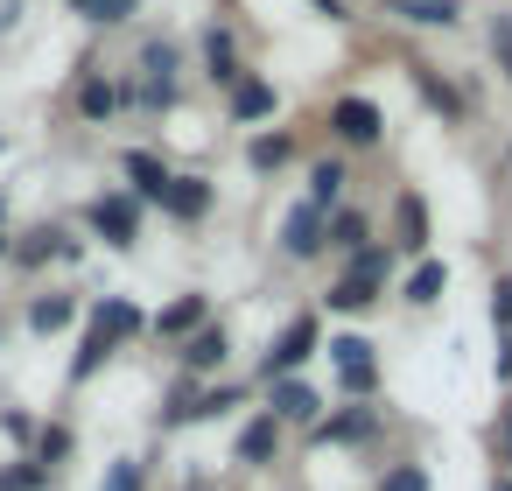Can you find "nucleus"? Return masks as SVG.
Instances as JSON below:
<instances>
[{"label": "nucleus", "mask_w": 512, "mask_h": 491, "mask_svg": "<svg viewBox=\"0 0 512 491\" xmlns=\"http://www.w3.org/2000/svg\"><path fill=\"white\" fill-rule=\"evenodd\" d=\"M85 113H92V120H106V113H113V85H99V78H92V85H85Z\"/></svg>", "instance_id": "obj_26"}, {"label": "nucleus", "mask_w": 512, "mask_h": 491, "mask_svg": "<svg viewBox=\"0 0 512 491\" xmlns=\"http://www.w3.org/2000/svg\"><path fill=\"white\" fill-rule=\"evenodd\" d=\"M36 484H43V463H22V470L0 477V491H36Z\"/></svg>", "instance_id": "obj_25"}, {"label": "nucleus", "mask_w": 512, "mask_h": 491, "mask_svg": "<svg viewBox=\"0 0 512 491\" xmlns=\"http://www.w3.org/2000/svg\"><path fill=\"white\" fill-rule=\"evenodd\" d=\"M309 351H316V323H309V316H295V323L281 330V344L267 351V379H281V372H295V365H302Z\"/></svg>", "instance_id": "obj_2"}, {"label": "nucleus", "mask_w": 512, "mask_h": 491, "mask_svg": "<svg viewBox=\"0 0 512 491\" xmlns=\"http://www.w3.org/2000/svg\"><path fill=\"white\" fill-rule=\"evenodd\" d=\"M127 176H134V190H141V197H155V204H162V190H169V169H162L155 155H127Z\"/></svg>", "instance_id": "obj_12"}, {"label": "nucleus", "mask_w": 512, "mask_h": 491, "mask_svg": "<svg viewBox=\"0 0 512 491\" xmlns=\"http://www.w3.org/2000/svg\"><path fill=\"white\" fill-rule=\"evenodd\" d=\"M267 113H274V85L239 78V85H232V120H267Z\"/></svg>", "instance_id": "obj_9"}, {"label": "nucleus", "mask_w": 512, "mask_h": 491, "mask_svg": "<svg viewBox=\"0 0 512 491\" xmlns=\"http://www.w3.org/2000/svg\"><path fill=\"white\" fill-rule=\"evenodd\" d=\"M197 323H204V295H183L176 309H162V316H155V330H162V337H190Z\"/></svg>", "instance_id": "obj_11"}, {"label": "nucleus", "mask_w": 512, "mask_h": 491, "mask_svg": "<svg viewBox=\"0 0 512 491\" xmlns=\"http://www.w3.org/2000/svg\"><path fill=\"white\" fill-rule=\"evenodd\" d=\"M330 134H337L344 148H379L386 120H379V106H372V99H337V113H330Z\"/></svg>", "instance_id": "obj_1"}, {"label": "nucleus", "mask_w": 512, "mask_h": 491, "mask_svg": "<svg viewBox=\"0 0 512 491\" xmlns=\"http://www.w3.org/2000/svg\"><path fill=\"white\" fill-rule=\"evenodd\" d=\"M393 218H400V246H407V253H421V246H428V211H421V197H400V211H393Z\"/></svg>", "instance_id": "obj_13"}, {"label": "nucleus", "mask_w": 512, "mask_h": 491, "mask_svg": "<svg viewBox=\"0 0 512 491\" xmlns=\"http://www.w3.org/2000/svg\"><path fill=\"white\" fill-rule=\"evenodd\" d=\"M183 365H197V372L225 365V330H197V337L183 344Z\"/></svg>", "instance_id": "obj_14"}, {"label": "nucleus", "mask_w": 512, "mask_h": 491, "mask_svg": "<svg viewBox=\"0 0 512 491\" xmlns=\"http://www.w3.org/2000/svg\"><path fill=\"white\" fill-rule=\"evenodd\" d=\"M393 22H414V29H456V0H386Z\"/></svg>", "instance_id": "obj_4"}, {"label": "nucleus", "mask_w": 512, "mask_h": 491, "mask_svg": "<svg viewBox=\"0 0 512 491\" xmlns=\"http://www.w3.org/2000/svg\"><path fill=\"white\" fill-rule=\"evenodd\" d=\"M491 491H512V477H498V484H491Z\"/></svg>", "instance_id": "obj_33"}, {"label": "nucleus", "mask_w": 512, "mask_h": 491, "mask_svg": "<svg viewBox=\"0 0 512 491\" xmlns=\"http://www.w3.org/2000/svg\"><path fill=\"white\" fill-rule=\"evenodd\" d=\"M491 323H498V337H512V274H498V288H491Z\"/></svg>", "instance_id": "obj_22"}, {"label": "nucleus", "mask_w": 512, "mask_h": 491, "mask_svg": "<svg viewBox=\"0 0 512 491\" xmlns=\"http://www.w3.org/2000/svg\"><path fill=\"white\" fill-rule=\"evenodd\" d=\"M316 407H323V400H316L309 386H295V379L274 386V421H316Z\"/></svg>", "instance_id": "obj_10"}, {"label": "nucleus", "mask_w": 512, "mask_h": 491, "mask_svg": "<svg viewBox=\"0 0 512 491\" xmlns=\"http://www.w3.org/2000/svg\"><path fill=\"white\" fill-rule=\"evenodd\" d=\"M78 8H85L92 22H127V15H134V0H78Z\"/></svg>", "instance_id": "obj_24"}, {"label": "nucleus", "mask_w": 512, "mask_h": 491, "mask_svg": "<svg viewBox=\"0 0 512 491\" xmlns=\"http://www.w3.org/2000/svg\"><path fill=\"white\" fill-rule=\"evenodd\" d=\"M330 232H337V246H351V253H365V246H372V232H365V218H351V211H344V218H337Z\"/></svg>", "instance_id": "obj_23"}, {"label": "nucleus", "mask_w": 512, "mask_h": 491, "mask_svg": "<svg viewBox=\"0 0 512 491\" xmlns=\"http://www.w3.org/2000/svg\"><path fill=\"white\" fill-rule=\"evenodd\" d=\"M106 491H141V470H134V463H120V470L106 477Z\"/></svg>", "instance_id": "obj_29"}, {"label": "nucleus", "mask_w": 512, "mask_h": 491, "mask_svg": "<svg viewBox=\"0 0 512 491\" xmlns=\"http://www.w3.org/2000/svg\"><path fill=\"white\" fill-rule=\"evenodd\" d=\"M92 330H106V337H134V330H141V309H134V302H106V309L92 316Z\"/></svg>", "instance_id": "obj_16"}, {"label": "nucleus", "mask_w": 512, "mask_h": 491, "mask_svg": "<svg viewBox=\"0 0 512 491\" xmlns=\"http://www.w3.org/2000/svg\"><path fill=\"white\" fill-rule=\"evenodd\" d=\"M491 50H498V64H505V78H512V22L491 29Z\"/></svg>", "instance_id": "obj_28"}, {"label": "nucleus", "mask_w": 512, "mask_h": 491, "mask_svg": "<svg viewBox=\"0 0 512 491\" xmlns=\"http://www.w3.org/2000/svg\"><path fill=\"white\" fill-rule=\"evenodd\" d=\"M498 456H505V463H512V407H505V414H498Z\"/></svg>", "instance_id": "obj_30"}, {"label": "nucleus", "mask_w": 512, "mask_h": 491, "mask_svg": "<svg viewBox=\"0 0 512 491\" xmlns=\"http://www.w3.org/2000/svg\"><path fill=\"white\" fill-rule=\"evenodd\" d=\"M386 491H428V470H393Z\"/></svg>", "instance_id": "obj_27"}, {"label": "nucleus", "mask_w": 512, "mask_h": 491, "mask_svg": "<svg viewBox=\"0 0 512 491\" xmlns=\"http://www.w3.org/2000/svg\"><path fill=\"white\" fill-rule=\"evenodd\" d=\"M316 8H323V15H344V0H316Z\"/></svg>", "instance_id": "obj_32"}, {"label": "nucleus", "mask_w": 512, "mask_h": 491, "mask_svg": "<svg viewBox=\"0 0 512 491\" xmlns=\"http://www.w3.org/2000/svg\"><path fill=\"white\" fill-rule=\"evenodd\" d=\"M442 281H449V274H442L435 260H421V267L407 274V302H442Z\"/></svg>", "instance_id": "obj_17"}, {"label": "nucleus", "mask_w": 512, "mask_h": 491, "mask_svg": "<svg viewBox=\"0 0 512 491\" xmlns=\"http://www.w3.org/2000/svg\"><path fill=\"white\" fill-rule=\"evenodd\" d=\"M162 204H169L176 218H204V211H211V183H197V176H169Z\"/></svg>", "instance_id": "obj_7"}, {"label": "nucleus", "mask_w": 512, "mask_h": 491, "mask_svg": "<svg viewBox=\"0 0 512 491\" xmlns=\"http://www.w3.org/2000/svg\"><path fill=\"white\" fill-rule=\"evenodd\" d=\"M414 92H421V99H428V106H435L442 120H463V99H456V92L442 85V71H428V64H414Z\"/></svg>", "instance_id": "obj_8"}, {"label": "nucleus", "mask_w": 512, "mask_h": 491, "mask_svg": "<svg viewBox=\"0 0 512 491\" xmlns=\"http://www.w3.org/2000/svg\"><path fill=\"white\" fill-rule=\"evenodd\" d=\"M92 225H99L113 246H134V232H141V211H134V197H99V204H92Z\"/></svg>", "instance_id": "obj_3"}, {"label": "nucleus", "mask_w": 512, "mask_h": 491, "mask_svg": "<svg viewBox=\"0 0 512 491\" xmlns=\"http://www.w3.org/2000/svg\"><path fill=\"white\" fill-rule=\"evenodd\" d=\"M29 323H36V330H64V323H71V302H64V295H43V302L29 309Z\"/></svg>", "instance_id": "obj_20"}, {"label": "nucleus", "mask_w": 512, "mask_h": 491, "mask_svg": "<svg viewBox=\"0 0 512 491\" xmlns=\"http://www.w3.org/2000/svg\"><path fill=\"white\" fill-rule=\"evenodd\" d=\"M281 246H288L295 260H309V253L323 246V211H316V204H302V211H288V225H281Z\"/></svg>", "instance_id": "obj_5"}, {"label": "nucleus", "mask_w": 512, "mask_h": 491, "mask_svg": "<svg viewBox=\"0 0 512 491\" xmlns=\"http://www.w3.org/2000/svg\"><path fill=\"white\" fill-rule=\"evenodd\" d=\"M498 379H512V337H498Z\"/></svg>", "instance_id": "obj_31"}, {"label": "nucleus", "mask_w": 512, "mask_h": 491, "mask_svg": "<svg viewBox=\"0 0 512 491\" xmlns=\"http://www.w3.org/2000/svg\"><path fill=\"white\" fill-rule=\"evenodd\" d=\"M274 435H281V428H274V414H260V421L239 435V463H267V456H274Z\"/></svg>", "instance_id": "obj_15"}, {"label": "nucleus", "mask_w": 512, "mask_h": 491, "mask_svg": "<svg viewBox=\"0 0 512 491\" xmlns=\"http://www.w3.org/2000/svg\"><path fill=\"white\" fill-rule=\"evenodd\" d=\"M337 190H344V169H337V162H316V169H309V197H316V211H323Z\"/></svg>", "instance_id": "obj_19"}, {"label": "nucleus", "mask_w": 512, "mask_h": 491, "mask_svg": "<svg viewBox=\"0 0 512 491\" xmlns=\"http://www.w3.org/2000/svg\"><path fill=\"white\" fill-rule=\"evenodd\" d=\"M351 435H372V414L358 407V414H337L330 428H323V442H351Z\"/></svg>", "instance_id": "obj_21"}, {"label": "nucleus", "mask_w": 512, "mask_h": 491, "mask_svg": "<svg viewBox=\"0 0 512 491\" xmlns=\"http://www.w3.org/2000/svg\"><path fill=\"white\" fill-rule=\"evenodd\" d=\"M330 358H337V372H344V386H351V393H365V386H372V344H365V337H337V344H330Z\"/></svg>", "instance_id": "obj_6"}, {"label": "nucleus", "mask_w": 512, "mask_h": 491, "mask_svg": "<svg viewBox=\"0 0 512 491\" xmlns=\"http://www.w3.org/2000/svg\"><path fill=\"white\" fill-rule=\"evenodd\" d=\"M288 155H295V141H288V134H260V141H253V169H281Z\"/></svg>", "instance_id": "obj_18"}]
</instances>
